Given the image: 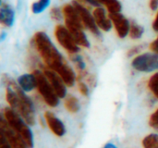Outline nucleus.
Listing matches in <instances>:
<instances>
[{
    "instance_id": "nucleus-14",
    "label": "nucleus",
    "mask_w": 158,
    "mask_h": 148,
    "mask_svg": "<svg viewBox=\"0 0 158 148\" xmlns=\"http://www.w3.org/2000/svg\"><path fill=\"white\" fill-rule=\"evenodd\" d=\"M15 21V11L6 3L1 4L0 7V22L6 27H11Z\"/></svg>"
},
{
    "instance_id": "nucleus-9",
    "label": "nucleus",
    "mask_w": 158,
    "mask_h": 148,
    "mask_svg": "<svg viewBox=\"0 0 158 148\" xmlns=\"http://www.w3.org/2000/svg\"><path fill=\"white\" fill-rule=\"evenodd\" d=\"M109 18L113 23L116 32L119 38H125L130 33L131 23L129 19L124 17L120 12L109 14Z\"/></svg>"
},
{
    "instance_id": "nucleus-2",
    "label": "nucleus",
    "mask_w": 158,
    "mask_h": 148,
    "mask_svg": "<svg viewBox=\"0 0 158 148\" xmlns=\"http://www.w3.org/2000/svg\"><path fill=\"white\" fill-rule=\"evenodd\" d=\"M3 118L7 124L24 140L28 147H33V134L29 127L30 125L16 110L11 108H5L3 109Z\"/></svg>"
},
{
    "instance_id": "nucleus-5",
    "label": "nucleus",
    "mask_w": 158,
    "mask_h": 148,
    "mask_svg": "<svg viewBox=\"0 0 158 148\" xmlns=\"http://www.w3.org/2000/svg\"><path fill=\"white\" fill-rule=\"evenodd\" d=\"M132 68L140 72H152L158 70V54L143 53L136 56L131 61Z\"/></svg>"
},
{
    "instance_id": "nucleus-13",
    "label": "nucleus",
    "mask_w": 158,
    "mask_h": 148,
    "mask_svg": "<svg viewBox=\"0 0 158 148\" xmlns=\"http://www.w3.org/2000/svg\"><path fill=\"white\" fill-rule=\"evenodd\" d=\"M68 30L70 32L71 35L73 36L75 42L78 44L79 46L88 48L90 47V42L87 38V35L83 32L82 26H66Z\"/></svg>"
},
{
    "instance_id": "nucleus-31",
    "label": "nucleus",
    "mask_w": 158,
    "mask_h": 148,
    "mask_svg": "<svg viewBox=\"0 0 158 148\" xmlns=\"http://www.w3.org/2000/svg\"><path fill=\"white\" fill-rule=\"evenodd\" d=\"M81 1H83V2H85V3H87V4L93 6H95V7H97V6H100L99 3H98L96 0H81Z\"/></svg>"
},
{
    "instance_id": "nucleus-10",
    "label": "nucleus",
    "mask_w": 158,
    "mask_h": 148,
    "mask_svg": "<svg viewBox=\"0 0 158 148\" xmlns=\"http://www.w3.org/2000/svg\"><path fill=\"white\" fill-rule=\"evenodd\" d=\"M44 75L48 79L49 82L51 83L53 89L55 90L56 94L59 98H64L67 95V85L62 80V78L54 70L50 69H46L44 71Z\"/></svg>"
},
{
    "instance_id": "nucleus-25",
    "label": "nucleus",
    "mask_w": 158,
    "mask_h": 148,
    "mask_svg": "<svg viewBox=\"0 0 158 148\" xmlns=\"http://www.w3.org/2000/svg\"><path fill=\"white\" fill-rule=\"evenodd\" d=\"M78 88L80 93L83 95V96H88L89 95V87L87 86L86 83H84L83 82H81V80L78 82Z\"/></svg>"
},
{
    "instance_id": "nucleus-19",
    "label": "nucleus",
    "mask_w": 158,
    "mask_h": 148,
    "mask_svg": "<svg viewBox=\"0 0 158 148\" xmlns=\"http://www.w3.org/2000/svg\"><path fill=\"white\" fill-rule=\"evenodd\" d=\"M50 3L51 0H37L31 5V12L33 14H41L50 6Z\"/></svg>"
},
{
    "instance_id": "nucleus-32",
    "label": "nucleus",
    "mask_w": 158,
    "mask_h": 148,
    "mask_svg": "<svg viewBox=\"0 0 158 148\" xmlns=\"http://www.w3.org/2000/svg\"><path fill=\"white\" fill-rule=\"evenodd\" d=\"M103 148H118L114 144H112V143H107V144H106L105 146H104V147Z\"/></svg>"
},
{
    "instance_id": "nucleus-20",
    "label": "nucleus",
    "mask_w": 158,
    "mask_h": 148,
    "mask_svg": "<svg viewBox=\"0 0 158 148\" xmlns=\"http://www.w3.org/2000/svg\"><path fill=\"white\" fill-rule=\"evenodd\" d=\"M143 148H158V134L151 133L143 140Z\"/></svg>"
},
{
    "instance_id": "nucleus-27",
    "label": "nucleus",
    "mask_w": 158,
    "mask_h": 148,
    "mask_svg": "<svg viewBox=\"0 0 158 148\" xmlns=\"http://www.w3.org/2000/svg\"><path fill=\"white\" fill-rule=\"evenodd\" d=\"M0 148H11L10 145L8 144L5 135L2 133H0Z\"/></svg>"
},
{
    "instance_id": "nucleus-3",
    "label": "nucleus",
    "mask_w": 158,
    "mask_h": 148,
    "mask_svg": "<svg viewBox=\"0 0 158 148\" xmlns=\"http://www.w3.org/2000/svg\"><path fill=\"white\" fill-rule=\"evenodd\" d=\"M36 79V88L39 94L42 95L44 102L51 108H56L58 105L59 97L56 94L55 90L53 89L51 83L49 82L48 79L44 75V73L41 72L40 70H36L32 72Z\"/></svg>"
},
{
    "instance_id": "nucleus-17",
    "label": "nucleus",
    "mask_w": 158,
    "mask_h": 148,
    "mask_svg": "<svg viewBox=\"0 0 158 148\" xmlns=\"http://www.w3.org/2000/svg\"><path fill=\"white\" fill-rule=\"evenodd\" d=\"M96 1L99 3V5L105 6L109 14L119 13L122 9V6L119 0H96Z\"/></svg>"
},
{
    "instance_id": "nucleus-6",
    "label": "nucleus",
    "mask_w": 158,
    "mask_h": 148,
    "mask_svg": "<svg viewBox=\"0 0 158 148\" xmlns=\"http://www.w3.org/2000/svg\"><path fill=\"white\" fill-rule=\"evenodd\" d=\"M55 36L58 44L69 54H76L80 51V46L66 26L57 25L55 29Z\"/></svg>"
},
{
    "instance_id": "nucleus-15",
    "label": "nucleus",
    "mask_w": 158,
    "mask_h": 148,
    "mask_svg": "<svg viewBox=\"0 0 158 148\" xmlns=\"http://www.w3.org/2000/svg\"><path fill=\"white\" fill-rule=\"evenodd\" d=\"M19 86L25 92H31L32 91L34 88H36V79L33 73L30 74V73H25L20 75L18 78L17 81Z\"/></svg>"
},
{
    "instance_id": "nucleus-12",
    "label": "nucleus",
    "mask_w": 158,
    "mask_h": 148,
    "mask_svg": "<svg viewBox=\"0 0 158 148\" xmlns=\"http://www.w3.org/2000/svg\"><path fill=\"white\" fill-rule=\"evenodd\" d=\"M93 15L95 20L96 25L98 26V28L104 32H109L113 26V23L109 18V15H106V10L103 7L97 6L94 9L93 11Z\"/></svg>"
},
{
    "instance_id": "nucleus-30",
    "label": "nucleus",
    "mask_w": 158,
    "mask_h": 148,
    "mask_svg": "<svg viewBox=\"0 0 158 148\" xmlns=\"http://www.w3.org/2000/svg\"><path fill=\"white\" fill-rule=\"evenodd\" d=\"M152 27H153V30L155 32H158V11L156 16V18H155V19H154V21H153Z\"/></svg>"
},
{
    "instance_id": "nucleus-7",
    "label": "nucleus",
    "mask_w": 158,
    "mask_h": 148,
    "mask_svg": "<svg viewBox=\"0 0 158 148\" xmlns=\"http://www.w3.org/2000/svg\"><path fill=\"white\" fill-rule=\"evenodd\" d=\"M72 5L74 6V7L76 8L81 20L84 26V28H86L88 31H90L95 36H100V32H99V28L95 23L94 15L90 13V11L79 1L77 0H73L72 1Z\"/></svg>"
},
{
    "instance_id": "nucleus-8",
    "label": "nucleus",
    "mask_w": 158,
    "mask_h": 148,
    "mask_svg": "<svg viewBox=\"0 0 158 148\" xmlns=\"http://www.w3.org/2000/svg\"><path fill=\"white\" fill-rule=\"evenodd\" d=\"M0 130L11 148H29L24 140L7 124L4 118H2L0 121Z\"/></svg>"
},
{
    "instance_id": "nucleus-23",
    "label": "nucleus",
    "mask_w": 158,
    "mask_h": 148,
    "mask_svg": "<svg viewBox=\"0 0 158 148\" xmlns=\"http://www.w3.org/2000/svg\"><path fill=\"white\" fill-rule=\"evenodd\" d=\"M50 17L52 19H54L56 21H59L63 18V12L58 7H56V6L52 7L50 10Z\"/></svg>"
},
{
    "instance_id": "nucleus-28",
    "label": "nucleus",
    "mask_w": 158,
    "mask_h": 148,
    "mask_svg": "<svg viewBox=\"0 0 158 148\" xmlns=\"http://www.w3.org/2000/svg\"><path fill=\"white\" fill-rule=\"evenodd\" d=\"M150 49H151L154 53L158 54V37L150 44Z\"/></svg>"
},
{
    "instance_id": "nucleus-11",
    "label": "nucleus",
    "mask_w": 158,
    "mask_h": 148,
    "mask_svg": "<svg viewBox=\"0 0 158 148\" xmlns=\"http://www.w3.org/2000/svg\"><path fill=\"white\" fill-rule=\"evenodd\" d=\"M44 119L50 131L57 137H62L66 133V128L61 120H59L54 113L46 111L44 113Z\"/></svg>"
},
{
    "instance_id": "nucleus-26",
    "label": "nucleus",
    "mask_w": 158,
    "mask_h": 148,
    "mask_svg": "<svg viewBox=\"0 0 158 148\" xmlns=\"http://www.w3.org/2000/svg\"><path fill=\"white\" fill-rule=\"evenodd\" d=\"M143 49V46L142 45H136V46H133L131 49L129 50L128 52V57H132V56H135L137 54H139Z\"/></svg>"
},
{
    "instance_id": "nucleus-29",
    "label": "nucleus",
    "mask_w": 158,
    "mask_h": 148,
    "mask_svg": "<svg viewBox=\"0 0 158 148\" xmlns=\"http://www.w3.org/2000/svg\"><path fill=\"white\" fill-rule=\"evenodd\" d=\"M149 6L152 10L156 11L158 8V0H150L149 2Z\"/></svg>"
},
{
    "instance_id": "nucleus-21",
    "label": "nucleus",
    "mask_w": 158,
    "mask_h": 148,
    "mask_svg": "<svg viewBox=\"0 0 158 148\" xmlns=\"http://www.w3.org/2000/svg\"><path fill=\"white\" fill-rule=\"evenodd\" d=\"M144 32V29L143 26L133 22L131 24V29H130V37L131 39H140Z\"/></svg>"
},
{
    "instance_id": "nucleus-22",
    "label": "nucleus",
    "mask_w": 158,
    "mask_h": 148,
    "mask_svg": "<svg viewBox=\"0 0 158 148\" xmlns=\"http://www.w3.org/2000/svg\"><path fill=\"white\" fill-rule=\"evenodd\" d=\"M148 88L152 94L158 99V71L156 72L148 81Z\"/></svg>"
},
{
    "instance_id": "nucleus-33",
    "label": "nucleus",
    "mask_w": 158,
    "mask_h": 148,
    "mask_svg": "<svg viewBox=\"0 0 158 148\" xmlns=\"http://www.w3.org/2000/svg\"><path fill=\"white\" fill-rule=\"evenodd\" d=\"M6 33H5L4 32H3L1 33V37H0V38H1V40H2V41H3V40L5 39V37H6Z\"/></svg>"
},
{
    "instance_id": "nucleus-24",
    "label": "nucleus",
    "mask_w": 158,
    "mask_h": 148,
    "mask_svg": "<svg viewBox=\"0 0 158 148\" xmlns=\"http://www.w3.org/2000/svg\"><path fill=\"white\" fill-rule=\"evenodd\" d=\"M149 125L154 129H158V108L151 115L149 119Z\"/></svg>"
},
{
    "instance_id": "nucleus-4",
    "label": "nucleus",
    "mask_w": 158,
    "mask_h": 148,
    "mask_svg": "<svg viewBox=\"0 0 158 148\" xmlns=\"http://www.w3.org/2000/svg\"><path fill=\"white\" fill-rule=\"evenodd\" d=\"M17 91L19 96V104L16 111L30 126H32L35 124V111L33 104L25 92L19 86V84H17Z\"/></svg>"
},
{
    "instance_id": "nucleus-16",
    "label": "nucleus",
    "mask_w": 158,
    "mask_h": 148,
    "mask_svg": "<svg viewBox=\"0 0 158 148\" xmlns=\"http://www.w3.org/2000/svg\"><path fill=\"white\" fill-rule=\"evenodd\" d=\"M69 57H70L71 61L73 62L77 71L79 72V80L81 78H84L88 73L85 70L86 64H85L83 58L81 57V56H80L78 53H76V54H69Z\"/></svg>"
},
{
    "instance_id": "nucleus-1",
    "label": "nucleus",
    "mask_w": 158,
    "mask_h": 148,
    "mask_svg": "<svg viewBox=\"0 0 158 148\" xmlns=\"http://www.w3.org/2000/svg\"><path fill=\"white\" fill-rule=\"evenodd\" d=\"M32 44L48 69L57 72L67 64L61 53L44 32H37L32 38Z\"/></svg>"
},
{
    "instance_id": "nucleus-18",
    "label": "nucleus",
    "mask_w": 158,
    "mask_h": 148,
    "mask_svg": "<svg viewBox=\"0 0 158 148\" xmlns=\"http://www.w3.org/2000/svg\"><path fill=\"white\" fill-rule=\"evenodd\" d=\"M64 106H65V108L70 113H77L81 108L78 98L73 95H69L65 99Z\"/></svg>"
}]
</instances>
